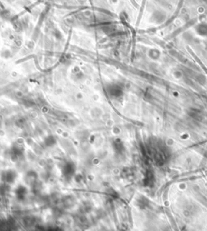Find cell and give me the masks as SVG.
I'll return each instance as SVG.
<instances>
[{"mask_svg": "<svg viewBox=\"0 0 207 231\" xmlns=\"http://www.w3.org/2000/svg\"><path fill=\"white\" fill-rule=\"evenodd\" d=\"M27 195V188L24 186H19L15 190V196L19 200L25 199V196Z\"/></svg>", "mask_w": 207, "mask_h": 231, "instance_id": "cell-3", "label": "cell"}, {"mask_svg": "<svg viewBox=\"0 0 207 231\" xmlns=\"http://www.w3.org/2000/svg\"><path fill=\"white\" fill-rule=\"evenodd\" d=\"M62 172L63 176L67 179H72L74 177V174H75V166L74 165V163H72L71 162H67L62 166Z\"/></svg>", "mask_w": 207, "mask_h": 231, "instance_id": "cell-1", "label": "cell"}, {"mask_svg": "<svg viewBox=\"0 0 207 231\" xmlns=\"http://www.w3.org/2000/svg\"><path fill=\"white\" fill-rule=\"evenodd\" d=\"M2 180L7 183H12L15 180L16 174L13 170H7L2 174Z\"/></svg>", "mask_w": 207, "mask_h": 231, "instance_id": "cell-2", "label": "cell"}]
</instances>
